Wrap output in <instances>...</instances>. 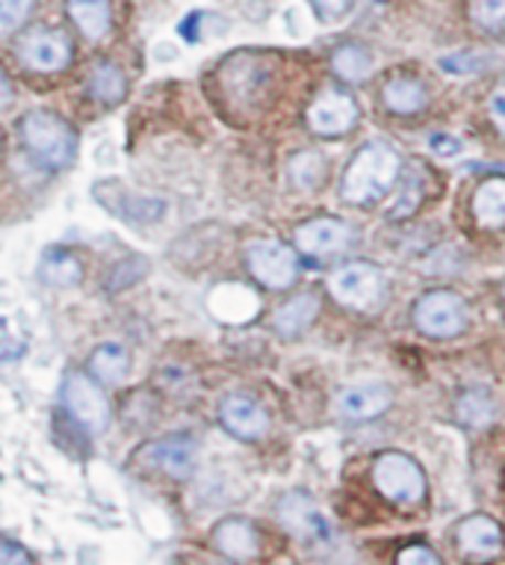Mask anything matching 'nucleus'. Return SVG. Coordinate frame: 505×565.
I'll return each mask as SVG.
<instances>
[{
    "mask_svg": "<svg viewBox=\"0 0 505 565\" xmlns=\"http://www.w3.org/2000/svg\"><path fill=\"white\" fill-rule=\"evenodd\" d=\"M402 175V158L385 142H369L343 172L341 195L350 204H373L385 199Z\"/></svg>",
    "mask_w": 505,
    "mask_h": 565,
    "instance_id": "nucleus-1",
    "label": "nucleus"
},
{
    "mask_svg": "<svg viewBox=\"0 0 505 565\" xmlns=\"http://www.w3.org/2000/svg\"><path fill=\"white\" fill-rule=\"evenodd\" d=\"M24 146L45 169H65L77 154V137L56 113L30 110L19 125Z\"/></svg>",
    "mask_w": 505,
    "mask_h": 565,
    "instance_id": "nucleus-2",
    "label": "nucleus"
},
{
    "mask_svg": "<svg viewBox=\"0 0 505 565\" xmlns=\"http://www.w3.org/2000/svg\"><path fill=\"white\" fill-rule=\"evenodd\" d=\"M373 482L382 498L413 507L426 498L423 468L405 454H382L373 462Z\"/></svg>",
    "mask_w": 505,
    "mask_h": 565,
    "instance_id": "nucleus-3",
    "label": "nucleus"
},
{
    "mask_svg": "<svg viewBox=\"0 0 505 565\" xmlns=\"http://www.w3.org/2000/svg\"><path fill=\"white\" fill-rule=\"evenodd\" d=\"M329 290L341 306L352 308V311H369L385 297V276L376 264L352 260L331 273Z\"/></svg>",
    "mask_w": 505,
    "mask_h": 565,
    "instance_id": "nucleus-4",
    "label": "nucleus"
},
{
    "mask_svg": "<svg viewBox=\"0 0 505 565\" xmlns=\"http://www.w3.org/2000/svg\"><path fill=\"white\" fill-rule=\"evenodd\" d=\"M468 302L452 290H432L413 306V323L429 338H455L468 329Z\"/></svg>",
    "mask_w": 505,
    "mask_h": 565,
    "instance_id": "nucleus-5",
    "label": "nucleus"
},
{
    "mask_svg": "<svg viewBox=\"0 0 505 565\" xmlns=\"http://www.w3.org/2000/svg\"><path fill=\"white\" fill-rule=\"evenodd\" d=\"M63 403L74 424H80L89 433H104L110 424V403L104 397V391L95 385V376L68 373L63 385Z\"/></svg>",
    "mask_w": 505,
    "mask_h": 565,
    "instance_id": "nucleus-6",
    "label": "nucleus"
},
{
    "mask_svg": "<svg viewBox=\"0 0 505 565\" xmlns=\"http://www.w3.org/2000/svg\"><path fill=\"white\" fill-rule=\"evenodd\" d=\"M248 273L269 290L290 288L299 276V258L290 246L278 241H255L246 249Z\"/></svg>",
    "mask_w": 505,
    "mask_h": 565,
    "instance_id": "nucleus-7",
    "label": "nucleus"
},
{
    "mask_svg": "<svg viewBox=\"0 0 505 565\" xmlns=\"http://www.w3.org/2000/svg\"><path fill=\"white\" fill-rule=\"evenodd\" d=\"M358 121V104L343 89H322L308 107V128L320 137H343Z\"/></svg>",
    "mask_w": 505,
    "mask_h": 565,
    "instance_id": "nucleus-8",
    "label": "nucleus"
},
{
    "mask_svg": "<svg viewBox=\"0 0 505 565\" xmlns=\"http://www.w3.org/2000/svg\"><path fill=\"white\" fill-rule=\"evenodd\" d=\"M139 454H142V462L157 468L160 473H169L175 480H186L195 471V462H198V441L193 436H186V433H178V436L157 438V441L142 447Z\"/></svg>",
    "mask_w": 505,
    "mask_h": 565,
    "instance_id": "nucleus-9",
    "label": "nucleus"
},
{
    "mask_svg": "<svg viewBox=\"0 0 505 565\" xmlns=\"http://www.w3.org/2000/svg\"><path fill=\"white\" fill-rule=\"evenodd\" d=\"M19 56L33 72H63L72 63V42L60 30L36 28L19 42Z\"/></svg>",
    "mask_w": 505,
    "mask_h": 565,
    "instance_id": "nucleus-10",
    "label": "nucleus"
},
{
    "mask_svg": "<svg viewBox=\"0 0 505 565\" xmlns=\"http://www.w3.org/2000/svg\"><path fill=\"white\" fill-rule=\"evenodd\" d=\"M219 420L230 436L243 438V441H258V438L267 436L269 429L267 408L246 394H230V397L222 399Z\"/></svg>",
    "mask_w": 505,
    "mask_h": 565,
    "instance_id": "nucleus-11",
    "label": "nucleus"
},
{
    "mask_svg": "<svg viewBox=\"0 0 505 565\" xmlns=\"http://www.w3.org/2000/svg\"><path fill=\"white\" fill-rule=\"evenodd\" d=\"M296 246L311 258H329L352 246V228L343 220H311L296 228Z\"/></svg>",
    "mask_w": 505,
    "mask_h": 565,
    "instance_id": "nucleus-12",
    "label": "nucleus"
},
{
    "mask_svg": "<svg viewBox=\"0 0 505 565\" xmlns=\"http://www.w3.org/2000/svg\"><path fill=\"white\" fill-rule=\"evenodd\" d=\"M281 521H284V527L299 536L302 542H325L331 536V527L325 515H322L313 501L302 491H296V494H287L284 501H281V510H278Z\"/></svg>",
    "mask_w": 505,
    "mask_h": 565,
    "instance_id": "nucleus-13",
    "label": "nucleus"
},
{
    "mask_svg": "<svg viewBox=\"0 0 505 565\" xmlns=\"http://www.w3.org/2000/svg\"><path fill=\"white\" fill-rule=\"evenodd\" d=\"M337 412L350 420H373V417L385 415L394 394L382 382H369V385H352V388L337 394Z\"/></svg>",
    "mask_w": 505,
    "mask_h": 565,
    "instance_id": "nucleus-14",
    "label": "nucleus"
},
{
    "mask_svg": "<svg viewBox=\"0 0 505 565\" xmlns=\"http://www.w3.org/2000/svg\"><path fill=\"white\" fill-rule=\"evenodd\" d=\"M459 547L476 559H494L503 551V527L491 515H468L459 524Z\"/></svg>",
    "mask_w": 505,
    "mask_h": 565,
    "instance_id": "nucleus-15",
    "label": "nucleus"
},
{
    "mask_svg": "<svg viewBox=\"0 0 505 565\" xmlns=\"http://www.w3.org/2000/svg\"><path fill=\"white\" fill-rule=\"evenodd\" d=\"M213 545L219 554H225L228 559H255L260 554V536L255 524L246 519H225L222 524H216L213 530Z\"/></svg>",
    "mask_w": 505,
    "mask_h": 565,
    "instance_id": "nucleus-16",
    "label": "nucleus"
},
{
    "mask_svg": "<svg viewBox=\"0 0 505 565\" xmlns=\"http://www.w3.org/2000/svg\"><path fill=\"white\" fill-rule=\"evenodd\" d=\"M211 311L225 323H248L260 311V299L246 285H219L213 290Z\"/></svg>",
    "mask_w": 505,
    "mask_h": 565,
    "instance_id": "nucleus-17",
    "label": "nucleus"
},
{
    "mask_svg": "<svg viewBox=\"0 0 505 565\" xmlns=\"http://www.w3.org/2000/svg\"><path fill=\"white\" fill-rule=\"evenodd\" d=\"M473 216L482 228H505V178H487L473 195Z\"/></svg>",
    "mask_w": 505,
    "mask_h": 565,
    "instance_id": "nucleus-18",
    "label": "nucleus"
},
{
    "mask_svg": "<svg viewBox=\"0 0 505 565\" xmlns=\"http://www.w3.org/2000/svg\"><path fill=\"white\" fill-rule=\"evenodd\" d=\"M316 315H320V297L316 294H299V297H293L290 302L278 308L272 323H276L278 334L296 338V334H302L316 320Z\"/></svg>",
    "mask_w": 505,
    "mask_h": 565,
    "instance_id": "nucleus-19",
    "label": "nucleus"
},
{
    "mask_svg": "<svg viewBox=\"0 0 505 565\" xmlns=\"http://www.w3.org/2000/svg\"><path fill=\"white\" fill-rule=\"evenodd\" d=\"M39 278L51 288H74V285H80L83 267L72 252L47 249L42 255V264H39Z\"/></svg>",
    "mask_w": 505,
    "mask_h": 565,
    "instance_id": "nucleus-20",
    "label": "nucleus"
},
{
    "mask_svg": "<svg viewBox=\"0 0 505 565\" xmlns=\"http://www.w3.org/2000/svg\"><path fill=\"white\" fill-rule=\"evenodd\" d=\"M128 350L119 347V343H101V347L89 355V376H95V382L116 385V382H121L128 376Z\"/></svg>",
    "mask_w": 505,
    "mask_h": 565,
    "instance_id": "nucleus-21",
    "label": "nucleus"
},
{
    "mask_svg": "<svg viewBox=\"0 0 505 565\" xmlns=\"http://www.w3.org/2000/svg\"><path fill=\"white\" fill-rule=\"evenodd\" d=\"M385 107L390 113H399V116H411V113H420L429 104V93L420 81H411V77H396L385 86Z\"/></svg>",
    "mask_w": 505,
    "mask_h": 565,
    "instance_id": "nucleus-22",
    "label": "nucleus"
},
{
    "mask_svg": "<svg viewBox=\"0 0 505 565\" xmlns=\"http://www.w3.org/2000/svg\"><path fill=\"white\" fill-rule=\"evenodd\" d=\"M74 24L86 39H104L110 30V0H68Z\"/></svg>",
    "mask_w": 505,
    "mask_h": 565,
    "instance_id": "nucleus-23",
    "label": "nucleus"
},
{
    "mask_svg": "<svg viewBox=\"0 0 505 565\" xmlns=\"http://www.w3.org/2000/svg\"><path fill=\"white\" fill-rule=\"evenodd\" d=\"M128 93V81H125V72H121L116 63H101L95 65L93 75H89V95L95 102L101 104H119Z\"/></svg>",
    "mask_w": 505,
    "mask_h": 565,
    "instance_id": "nucleus-24",
    "label": "nucleus"
},
{
    "mask_svg": "<svg viewBox=\"0 0 505 565\" xmlns=\"http://www.w3.org/2000/svg\"><path fill=\"white\" fill-rule=\"evenodd\" d=\"M331 68L346 84H358L373 72V56L364 45H341L331 56Z\"/></svg>",
    "mask_w": 505,
    "mask_h": 565,
    "instance_id": "nucleus-25",
    "label": "nucleus"
},
{
    "mask_svg": "<svg viewBox=\"0 0 505 565\" xmlns=\"http://www.w3.org/2000/svg\"><path fill=\"white\" fill-rule=\"evenodd\" d=\"M496 406L485 391H468L459 399V420L470 429H485L494 424Z\"/></svg>",
    "mask_w": 505,
    "mask_h": 565,
    "instance_id": "nucleus-26",
    "label": "nucleus"
},
{
    "mask_svg": "<svg viewBox=\"0 0 505 565\" xmlns=\"http://www.w3.org/2000/svg\"><path fill=\"white\" fill-rule=\"evenodd\" d=\"M423 193H426V184H423V167L417 163L413 172H408L402 181V190L396 193L394 204L387 207V216L390 220H405V216H413V211L420 207L423 202Z\"/></svg>",
    "mask_w": 505,
    "mask_h": 565,
    "instance_id": "nucleus-27",
    "label": "nucleus"
},
{
    "mask_svg": "<svg viewBox=\"0 0 505 565\" xmlns=\"http://www.w3.org/2000/svg\"><path fill=\"white\" fill-rule=\"evenodd\" d=\"M290 178H293V184L304 193H311L316 186L325 181V158L316 154V151H302V154H296L293 163H290Z\"/></svg>",
    "mask_w": 505,
    "mask_h": 565,
    "instance_id": "nucleus-28",
    "label": "nucleus"
},
{
    "mask_svg": "<svg viewBox=\"0 0 505 565\" xmlns=\"http://www.w3.org/2000/svg\"><path fill=\"white\" fill-rule=\"evenodd\" d=\"M110 207L121 216V220H130V223H157L160 214H163V204L160 202L130 193H121L119 202L110 204Z\"/></svg>",
    "mask_w": 505,
    "mask_h": 565,
    "instance_id": "nucleus-29",
    "label": "nucleus"
},
{
    "mask_svg": "<svg viewBox=\"0 0 505 565\" xmlns=\"http://www.w3.org/2000/svg\"><path fill=\"white\" fill-rule=\"evenodd\" d=\"M468 15L482 30H505V0H470Z\"/></svg>",
    "mask_w": 505,
    "mask_h": 565,
    "instance_id": "nucleus-30",
    "label": "nucleus"
},
{
    "mask_svg": "<svg viewBox=\"0 0 505 565\" xmlns=\"http://www.w3.org/2000/svg\"><path fill=\"white\" fill-rule=\"evenodd\" d=\"M33 12V0H0V33L19 30Z\"/></svg>",
    "mask_w": 505,
    "mask_h": 565,
    "instance_id": "nucleus-31",
    "label": "nucleus"
},
{
    "mask_svg": "<svg viewBox=\"0 0 505 565\" xmlns=\"http://www.w3.org/2000/svg\"><path fill=\"white\" fill-rule=\"evenodd\" d=\"M441 65L447 68V72H450V75L461 77V75H476L482 60L473 54H455V56H443Z\"/></svg>",
    "mask_w": 505,
    "mask_h": 565,
    "instance_id": "nucleus-32",
    "label": "nucleus"
},
{
    "mask_svg": "<svg viewBox=\"0 0 505 565\" xmlns=\"http://www.w3.org/2000/svg\"><path fill=\"white\" fill-rule=\"evenodd\" d=\"M429 149H432L434 154H441V158H455V154H461V149H464V142H461L459 137H452V134H432V137H429Z\"/></svg>",
    "mask_w": 505,
    "mask_h": 565,
    "instance_id": "nucleus-33",
    "label": "nucleus"
},
{
    "mask_svg": "<svg viewBox=\"0 0 505 565\" xmlns=\"http://www.w3.org/2000/svg\"><path fill=\"white\" fill-rule=\"evenodd\" d=\"M313 10L320 12V19L337 21L352 10V0H311Z\"/></svg>",
    "mask_w": 505,
    "mask_h": 565,
    "instance_id": "nucleus-34",
    "label": "nucleus"
},
{
    "mask_svg": "<svg viewBox=\"0 0 505 565\" xmlns=\"http://www.w3.org/2000/svg\"><path fill=\"white\" fill-rule=\"evenodd\" d=\"M399 563L402 565H438L441 559H438V554H432L426 545H411L405 547L402 554H399Z\"/></svg>",
    "mask_w": 505,
    "mask_h": 565,
    "instance_id": "nucleus-35",
    "label": "nucleus"
},
{
    "mask_svg": "<svg viewBox=\"0 0 505 565\" xmlns=\"http://www.w3.org/2000/svg\"><path fill=\"white\" fill-rule=\"evenodd\" d=\"M487 113H491V119H494L496 128L505 134V86H499V89H494V93H491Z\"/></svg>",
    "mask_w": 505,
    "mask_h": 565,
    "instance_id": "nucleus-36",
    "label": "nucleus"
},
{
    "mask_svg": "<svg viewBox=\"0 0 505 565\" xmlns=\"http://www.w3.org/2000/svg\"><path fill=\"white\" fill-rule=\"evenodd\" d=\"M0 563H30V554L24 547L15 545V542L0 539Z\"/></svg>",
    "mask_w": 505,
    "mask_h": 565,
    "instance_id": "nucleus-37",
    "label": "nucleus"
},
{
    "mask_svg": "<svg viewBox=\"0 0 505 565\" xmlns=\"http://www.w3.org/2000/svg\"><path fill=\"white\" fill-rule=\"evenodd\" d=\"M12 104V84L7 81V75L0 72V110H7Z\"/></svg>",
    "mask_w": 505,
    "mask_h": 565,
    "instance_id": "nucleus-38",
    "label": "nucleus"
}]
</instances>
